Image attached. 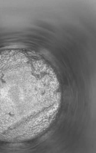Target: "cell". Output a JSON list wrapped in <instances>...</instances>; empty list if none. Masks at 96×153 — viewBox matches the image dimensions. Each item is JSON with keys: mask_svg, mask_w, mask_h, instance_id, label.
I'll list each match as a JSON object with an SVG mask.
<instances>
[{"mask_svg": "<svg viewBox=\"0 0 96 153\" xmlns=\"http://www.w3.org/2000/svg\"><path fill=\"white\" fill-rule=\"evenodd\" d=\"M17 69L0 64V132H13L22 126L26 114L24 87L19 85Z\"/></svg>", "mask_w": 96, "mask_h": 153, "instance_id": "1", "label": "cell"}]
</instances>
